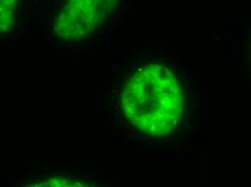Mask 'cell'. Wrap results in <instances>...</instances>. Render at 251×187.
I'll list each match as a JSON object with an SVG mask.
<instances>
[{
    "mask_svg": "<svg viewBox=\"0 0 251 187\" xmlns=\"http://www.w3.org/2000/svg\"><path fill=\"white\" fill-rule=\"evenodd\" d=\"M181 74L163 63H148L126 81L120 106L130 126L153 139L169 137L186 122L190 101Z\"/></svg>",
    "mask_w": 251,
    "mask_h": 187,
    "instance_id": "6da1fadb",
    "label": "cell"
},
{
    "mask_svg": "<svg viewBox=\"0 0 251 187\" xmlns=\"http://www.w3.org/2000/svg\"><path fill=\"white\" fill-rule=\"evenodd\" d=\"M120 0H66L57 15L53 32L64 41H81L101 29L119 6Z\"/></svg>",
    "mask_w": 251,
    "mask_h": 187,
    "instance_id": "7a4b0ae2",
    "label": "cell"
},
{
    "mask_svg": "<svg viewBox=\"0 0 251 187\" xmlns=\"http://www.w3.org/2000/svg\"><path fill=\"white\" fill-rule=\"evenodd\" d=\"M19 17V0H0V35L12 29Z\"/></svg>",
    "mask_w": 251,
    "mask_h": 187,
    "instance_id": "3957f363",
    "label": "cell"
},
{
    "mask_svg": "<svg viewBox=\"0 0 251 187\" xmlns=\"http://www.w3.org/2000/svg\"><path fill=\"white\" fill-rule=\"evenodd\" d=\"M33 186H83L81 182L72 178H65V176H52L46 180L34 183Z\"/></svg>",
    "mask_w": 251,
    "mask_h": 187,
    "instance_id": "277c9868",
    "label": "cell"
}]
</instances>
